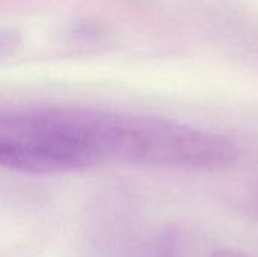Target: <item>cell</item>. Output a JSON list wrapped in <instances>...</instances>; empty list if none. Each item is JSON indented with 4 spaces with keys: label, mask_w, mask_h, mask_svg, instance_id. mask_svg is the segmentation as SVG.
<instances>
[{
    "label": "cell",
    "mask_w": 258,
    "mask_h": 257,
    "mask_svg": "<svg viewBox=\"0 0 258 257\" xmlns=\"http://www.w3.org/2000/svg\"><path fill=\"white\" fill-rule=\"evenodd\" d=\"M212 257H251L248 254H243L240 251H234V250H221L218 253H215Z\"/></svg>",
    "instance_id": "cell-1"
}]
</instances>
